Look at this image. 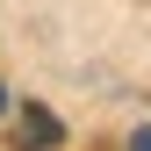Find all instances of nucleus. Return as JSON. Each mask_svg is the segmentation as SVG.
Segmentation results:
<instances>
[{
    "label": "nucleus",
    "mask_w": 151,
    "mask_h": 151,
    "mask_svg": "<svg viewBox=\"0 0 151 151\" xmlns=\"http://www.w3.org/2000/svg\"><path fill=\"white\" fill-rule=\"evenodd\" d=\"M58 137H65V129H58L50 108H22V129H14V144H22V151H50Z\"/></svg>",
    "instance_id": "1"
},
{
    "label": "nucleus",
    "mask_w": 151,
    "mask_h": 151,
    "mask_svg": "<svg viewBox=\"0 0 151 151\" xmlns=\"http://www.w3.org/2000/svg\"><path fill=\"white\" fill-rule=\"evenodd\" d=\"M0 108H7V93H0Z\"/></svg>",
    "instance_id": "3"
},
{
    "label": "nucleus",
    "mask_w": 151,
    "mask_h": 151,
    "mask_svg": "<svg viewBox=\"0 0 151 151\" xmlns=\"http://www.w3.org/2000/svg\"><path fill=\"white\" fill-rule=\"evenodd\" d=\"M129 151H151V129H137V144H129Z\"/></svg>",
    "instance_id": "2"
}]
</instances>
